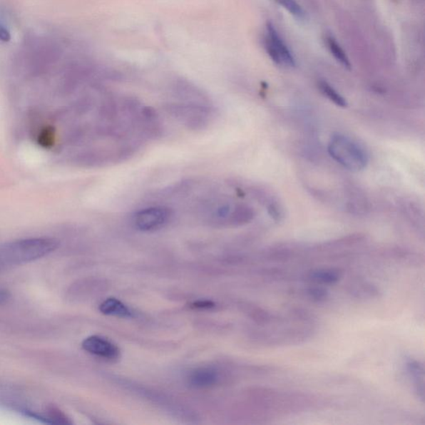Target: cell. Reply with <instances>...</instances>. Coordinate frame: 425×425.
<instances>
[{
	"mask_svg": "<svg viewBox=\"0 0 425 425\" xmlns=\"http://www.w3.org/2000/svg\"><path fill=\"white\" fill-rule=\"evenodd\" d=\"M57 241L49 237H34L0 246V271L26 264L46 256L57 249Z\"/></svg>",
	"mask_w": 425,
	"mask_h": 425,
	"instance_id": "1",
	"label": "cell"
},
{
	"mask_svg": "<svg viewBox=\"0 0 425 425\" xmlns=\"http://www.w3.org/2000/svg\"><path fill=\"white\" fill-rule=\"evenodd\" d=\"M328 153L337 163L352 171L365 169L369 161L367 151L355 140L342 134L332 136Z\"/></svg>",
	"mask_w": 425,
	"mask_h": 425,
	"instance_id": "2",
	"label": "cell"
},
{
	"mask_svg": "<svg viewBox=\"0 0 425 425\" xmlns=\"http://www.w3.org/2000/svg\"><path fill=\"white\" fill-rule=\"evenodd\" d=\"M169 113L190 129L200 130L210 123L211 111L209 106L200 103L179 104L169 106Z\"/></svg>",
	"mask_w": 425,
	"mask_h": 425,
	"instance_id": "3",
	"label": "cell"
},
{
	"mask_svg": "<svg viewBox=\"0 0 425 425\" xmlns=\"http://www.w3.org/2000/svg\"><path fill=\"white\" fill-rule=\"evenodd\" d=\"M172 217L173 212L170 209L165 206H153L135 212L133 220L138 230L155 232L168 225Z\"/></svg>",
	"mask_w": 425,
	"mask_h": 425,
	"instance_id": "4",
	"label": "cell"
},
{
	"mask_svg": "<svg viewBox=\"0 0 425 425\" xmlns=\"http://www.w3.org/2000/svg\"><path fill=\"white\" fill-rule=\"evenodd\" d=\"M265 48L268 56L276 64L290 68L295 67V56L271 22L267 24Z\"/></svg>",
	"mask_w": 425,
	"mask_h": 425,
	"instance_id": "5",
	"label": "cell"
},
{
	"mask_svg": "<svg viewBox=\"0 0 425 425\" xmlns=\"http://www.w3.org/2000/svg\"><path fill=\"white\" fill-rule=\"evenodd\" d=\"M83 348L92 355L113 361L120 357V350L114 343L99 336L89 337L83 342Z\"/></svg>",
	"mask_w": 425,
	"mask_h": 425,
	"instance_id": "6",
	"label": "cell"
},
{
	"mask_svg": "<svg viewBox=\"0 0 425 425\" xmlns=\"http://www.w3.org/2000/svg\"><path fill=\"white\" fill-rule=\"evenodd\" d=\"M219 379L220 374L215 369L200 367L190 374L188 382L191 387L207 389L215 386Z\"/></svg>",
	"mask_w": 425,
	"mask_h": 425,
	"instance_id": "7",
	"label": "cell"
},
{
	"mask_svg": "<svg viewBox=\"0 0 425 425\" xmlns=\"http://www.w3.org/2000/svg\"><path fill=\"white\" fill-rule=\"evenodd\" d=\"M101 312L105 315L114 316L123 318L133 317V312L126 307L123 302L116 298H108L99 307Z\"/></svg>",
	"mask_w": 425,
	"mask_h": 425,
	"instance_id": "8",
	"label": "cell"
},
{
	"mask_svg": "<svg viewBox=\"0 0 425 425\" xmlns=\"http://www.w3.org/2000/svg\"><path fill=\"white\" fill-rule=\"evenodd\" d=\"M342 273L337 270H317L308 275L309 280L318 285H335L340 280Z\"/></svg>",
	"mask_w": 425,
	"mask_h": 425,
	"instance_id": "9",
	"label": "cell"
},
{
	"mask_svg": "<svg viewBox=\"0 0 425 425\" xmlns=\"http://www.w3.org/2000/svg\"><path fill=\"white\" fill-rule=\"evenodd\" d=\"M407 370L409 376L416 383V391L419 398L424 401V367L421 363L414 360H409L407 364Z\"/></svg>",
	"mask_w": 425,
	"mask_h": 425,
	"instance_id": "10",
	"label": "cell"
},
{
	"mask_svg": "<svg viewBox=\"0 0 425 425\" xmlns=\"http://www.w3.org/2000/svg\"><path fill=\"white\" fill-rule=\"evenodd\" d=\"M326 42L329 51L331 52L337 62L343 66L344 68L351 70L352 63L350 59H349L348 56L346 52L344 51L340 43L337 41V39L333 36H331V35H327Z\"/></svg>",
	"mask_w": 425,
	"mask_h": 425,
	"instance_id": "11",
	"label": "cell"
},
{
	"mask_svg": "<svg viewBox=\"0 0 425 425\" xmlns=\"http://www.w3.org/2000/svg\"><path fill=\"white\" fill-rule=\"evenodd\" d=\"M318 87L322 94L330 100L331 102L341 106V108H346L347 106V101L340 93H338L337 90L334 89L330 84L325 82V81H321V82H319L318 83Z\"/></svg>",
	"mask_w": 425,
	"mask_h": 425,
	"instance_id": "12",
	"label": "cell"
},
{
	"mask_svg": "<svg viewBox=\"0 0 425 425\" xmlns=\"http://www.w3.org/2000/svg\"><path fill=\"white\" fill-rule=\"evenodd\" d=\"M283 9L287 10L290 14L298 19H304L306 14L304 9L297 2V0H275Z\"/></svg>",
	"mask_w": 425,
	"mask_h": 425,
	"instance_id": "13",
	"label": "cell"
},
{
	"mask_svg": "<svg viewBox=\"0 0 425 425\" xmlns=\"http://www.w3.org/2000/svg\"><path fill=\"white\" fill-rule=\"evenodd\" d=\"M55 143V130L53 126L44 128L38 136V143L45 149L51 148Z\"/></svg>",
	"mask_w": 425,
	"mask_h": 425,
	"instance_id": "14",
	"label": "cell"
},
{
	"mask_svg": "<svg viewBox=\"0 0 425 425\" xmlns=\"http://www.w3.org/2000/svg\"><path fill=\"white\" fill-rule=\"evenodd\" d=\"M47 419L48 423L57 424H69L71 422L65 414L60 411L58 409L54 407H50L48 409Z\"/></svg>",
	"mask_w": 425,
	"mask_h": 425,
	"instance_id": "15",
	"label": "cell"
},
{
	"mask_svg": "<svg viewBox=\"0 0 425 425\" xmlns=\"http://www.w3.org/2000/svg\"><path fill=\"white\" fill-rule=\"evenodd\" d=\"M307 295L313 302H322L326 301L328 297V292L326 288L315 286L308 288Z\"/></svg>",
	"mask_w": 425,
	"mask_h": 425,
	"instance_id": "16",
	"label": "cell"
},
{
	"mask_svg": "<svg viewBox=\"0 0 425 425\" xmlns=\"http://www.w3.org/2000/svg\"><path fill=\"white\" fill-rule=\"evenodd\" d=\"M215 303L211 301H197L191 304V307L195 308V309H210V308L214 307Z\"/></svg>",
	"mask_w": 425,
	"mask_h": 425,
	"instance_id": "17",
	"label": "cell"
},
{
	"mask_svg": "<svg viewBox=\"0 0 425 425\" xmlns=\"http://www.w3.org/2000/svg\"><path fill=\"white\" fill-rule=\"evenodd\" d=\"M11 39V34L5 25L0 21V41L7 43Z\"/></svg>",
	"mask_w": 425,
	"mask_h": 425,
	"instance_id": "18",
	"label": "cell"
}]
</instances>
